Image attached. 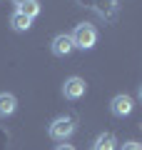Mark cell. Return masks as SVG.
I'll return each instance as SVG.
<instances>
[{"label":"cell","instance_id":"ba28073f","mask_svg":"<svg viewBox=\"0 0 142 150\" xmlns=\"http://www.w3.org/2000/svg\"><path fill=\"white\" fill-rule=\"evenodd\" d=\"M10 25H13V30H15V33H27V30H30V25H32V20L15 10V13L10 15Z\"/></svg>","mask_w":142,"mask_h":150},{"label":"cell","instance_id":"5b68a950","mask_svg":"<svg viewBox=\"0 0 142 150\" xmlns=\"http://www.w3.org/2000/svg\"><path fill=\"white\" fill-rule=\"evenodd\" d=\"M85 90H87V85H85L82 78H67L65 85H63V95L67 100H80L85 95Z\"/></svg>","mask_w":142,"mask_h":150},{"label":"cell","instance_id":"30bf717a","mask_svg":"<svg viewBox=\"0 0 142 150\" xmlns=\"http://www.w3.org/2000/svg\"><path fill=\"white\" fill-rule=\"evenodd\" d=\"M120 150H142V145H140V143H135V140H127V143H122V145H120Z\"/></svg>","mask_w":142,"mask_h":150},{"label":"cell","instance_id":"277c9868","mask_svg":"<svg viewBox=\"0 0 142 150\" xmlns=\"http://www.w3.org/2000/svg\"><path fill=\"white\" fill-rule=\"evenodd\" d=\"M50 50H53V55H58V58H67V55L75 50L72 38H70L67 33H60V35H55V38H53V43H50Z\"/></svg>","mask_w":142,"mask_h":150},{"label":"cell","instance_id":"4fadbf2b","mask_svg":"<svg viewBox=\"0 0 142 150\" xmlns=\"http://www.w3.org/2000/svg\"><path fill=\"white\" fill-rule=\"evenodd\" d=\"M140 100H142V85H140Z\"/></svg>","mask_w":142,"mask_h":150},{"label":"cell","instance_id":"9c48e42d","mask_svg":"<svg viewBox=\"0 0 142 150\" xmlns=\"http://www.w3.org/2000/svg\"><path fill=\"white\" fill-rule=\"evenodd\" d=\"M18 13H22V15L30 18V20L37 18V15H40V0H25V3L18 8Z\"/></svg>","mask_w":142,"mask_h":150},{"label":"cell","instance_id":"8992f818","mask_svg":"<svg viewBox=\"0 0 142 150\" xmlns=\"http://www.w3.org/2000/svg\"><path fill=\"white\" fill-rule=\"evenodd\" d=\"M18 110V98L13 93H0V118L5 120L10 115H15Z\"/></svg>","mask_w":142,"mask_h":150},{"label":"cell","instance_id":"3957f363","mask_svg":"<svg viewBox=\"0 0 142 150\" xmlns=\"http://www.w3.org/2000/svg\"><path fill=\"white\" fill-rule=\"evenodd\" d=\"M132 110H135V103H132V98L125 95V93H122V95H115L110 100V112L115 118H127Z\"/></svg>","mask_w":142,"mask_h":150},{"label":"cell","instance_id":"7c38bea8","mask_svg":"<svg viewBox=\"0 0 142 150\" xmlns=\"http://www.w3.org/2000/svg\"><path fill=\"white\" fill-rule=\"evenodd\" d=\"M13 3H15V5H18V8H20V5H22V3H25V0H13Z\"/></svg>","mask_w":142,"mask_h":150},{"label":"cell","instance_id":"7a4b0ae2","mask_svg":"<svg viewBox=\"0 0 142 150\" xmlns=\"http://www.w3.org/2000/svg\"><path fill=\"white\" fill-rule=\"evenodd\" d=\"M72 133H75V120L72 118H55L53 123L47 125V135L53 140H58V143H67L70 138H72Z\"/></svg>","mask_w":142,"mask_h":150},{"label":"cell","instance_id":"8fae6325","mask_svg":"<svg viewBox=\"0 0 142 150\" xmlns=\"http://www.w3.org/2000/svg\"><path fill=\"white\" fill-rule=\"evenodd\" d=\"M55 150H77V148H75V145H67V143H63V145H58Z\"/></svg>","mask_w":142,"mask_h":150},{"label":"cell","instance_id":"6da1fadb","mask_svg":"<svg viewBox=\"0 0 142 150\" xmlns=\"http://www.w3.org/2000/svg\"><path fill=\"white\" fill-rule=\"evenodd\" d=\"M70 38H72V45L80 50H92L95 43H97V30H95L92 23H80V25H75V30L70 33Z\"/></svg>","mask_w":142,"mask_h":150},{"label":"cell","instance_id":"52a82bcc","mask_svg":"<svg viewBox=\"0 0 142 150\" xmlns=\"http://www.w3.org/2000/svg\"><path fill=\"white\" fill-rule=\"evenodd\" d=\"M90 150H117V138L112 133H100Z\"/></svg>","mask_w":142,"mask_h":150}]
</instances>
